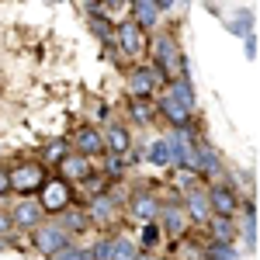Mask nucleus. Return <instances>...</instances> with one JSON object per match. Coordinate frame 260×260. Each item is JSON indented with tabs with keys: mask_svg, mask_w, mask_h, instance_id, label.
<instances>
[{
	"mask_svg": "<svg viewBox=\"0 0 260 260\" xmlns=\"http://www.w3.org/2000/svg\"><path fill=\"white\" fill-rule=\"evenodd\" d=\"M7 180H11V191L31 194V191H39L42 184H45V167L42 163H21V167H14L7 174Z\"/></svg>",
	"mask_w": 260,
	"mask_h": 260,
	"instance_id": "nucleus-2",
	"label": "nucleus"
},
{
	"mask_svg": "<svg viewBox=\"0 0 260 260\" xmlns=\"http://www.w3.org/2000/svg\"><path fill=\"white\" fill-rule=\"evenodd\" d=\"M77 149H80V156L87 160V156H98V153H104V136H101L98 128H80L77 132Z\"/></svg>",
	"mask_w": 260,
	"mask_h": 260,
	"instance_id": "nucleus-10",
	"label": "nucleus"
},
{
	"mask_svg": "<svg viewBox=\"0 0 260 260\" xmlns=\"http://www.w3.org/2000/svg\"><path fill=\"white\" fill-rule=\"evenodd\" d=\"M153 56H156V66H153L156 77H167V80L174 83V80H180V77L187 73L184 56H180V45H177V39H174L170 31L156 35V42H153Z\"/></svg>",
	"mask_w": 260,
	"mask_h": 260,
	"instance_id": "nucleus-1",
	"label": "nucleus"
},
{
	"mask_svg": "<svg viewBox=\"0 0 260 260\" xmlns=\"http://www.w3.org/2000/svg\"><path fill=\"white\" fill-rule=\"evenodd\" d=\"M42 215H45V212H42L39 201L24 198V201H18L14 212H11V225H21V229H31V233H35V229L42 225Z\"/></svg>",
	"mask_w": 260,
	"mask_h": 260,
	"instance_id": "nucleus-5",
	"label": "nucleus"
},
{
	"mask_svg": "<svg viewBox=\"0 0 260 260\" xmlns=\"http://www.w3.org/2000/svg\"><path fill=\"white\" fill-rule=\"evenodd\" d=\"M163 225H167L170 236H180V233L191 225V219H187V212H184L180 205H167V208H163Z\"/></svg>",
	"mask_w": 260,
	"mask_h": 260,
	"instance_id": "nucleus-13",
	"label": "nucleus"
},
{
	"mask_svg": "<svg viewBox=\"0 0 260 260\" xmlns=\"http://www.w3.org/2000/svg\"><path fill=\"white\" fill-rule=\"evenodd\" d=\"M11 191V180H7V170H0V194Z\"/></svg>",
	"mask_w": 260,
	"mask_h": 260,
	"instance_id": "nucleus-31",
	"label": "nucleus"
},
{
	"mask_svg": "<svg viewBox=\"0 0 260 260\" xmlns=\"http://www.w3.org/2000/svg\"><path fill=\"white\" fill-rule=\"evenodd\" d=\"M205 198H208V212H215L219 219H229L236 212V194L229 187H212V194H205Z\"/></svg>",
	"mask_w": 260,
	"mask_h": 260,
	"instance_id": "nucleus-8",
	"label": "nucleus"
},
{
	"mask_svg": "<svg viewBox=\"0 0 260 260\" xmlns=\"http://www.w3.org/2000/svg\"><path fill=\"white\" fill-rule=\"evenodd\" d=\"M87 257L90 260H111V240H101L94 250H87Z\"/></svg>",
	"mask_w": 260,
	"mask_h": 260,
	"instance_id": "nucleus-24",
	"label": "nucleus"
},
{
	"mask_svg": "<svg viewBox=\"0 0 260 260\" xmlns=\"http://www.w3.org/2000/svg\"><path fill=\"white\" fill-rule=\"evenodd\" d=\"M104 149H108L111 156H125V153L132 149V136H128V128L111 125V128H108V136H104Z\"/></svg>",
	"mask_w": 260,
	"mask_h": 260,
	"instance_id": "nucleus-11",
	"label": "nucleus"
},
{
	"mask_svg": "<svg viewBox=\"0 0 260 260\" xmlns=\"http://www.w3.org/2000/svg\"><path fill=\"white\" fill-rule=\"evenodd\" d=\"M180 208L187 212V219H198V222L208 219V198H205L201 191H191V194H187V201H184Z\"/></svg>",
	"mask_w": 260,
	"mask_h": 260,
	"instance_id": "nucleus-17",
	"label": "nucleus"
},
{
	"mask_svg": "<svg viewBox=\"0 0 260 260\" xmlns=\"http://www.w3.org/2000/svg\"><path fill=\"white\" fill-rule=\"evenodd\" d=\"M156 87H160V77H156L149 66H136V70L128 73V90H132L136 101H146Z\"/></svg>",
	"mask_w": 260,
	"mask_h": 260,
	"instance_id": "nucleus-7",
	"label": "nucleus"
},
{
	"mask_svg": "<svg viewBox=\"0 0 260 260\" xmlns=\"http://www.w3.org/2000/svg\"><path fill=\"white\" fill-rule=\"evenodd\" d=\"M132 111H136V118H139V121H153V111H149V104H146V101H136V104H132Z\"/></svg>",
	"mask_w": 260,
	"mask_h": 260,
	"instance_id": "nucleus-27",
	"label": "nucleus"
},
{
	"mask_svg": "<svg viewBox=\"0 0 260 260\" xmlns=\"http://www.w3.org/2000/svg\"><path fill=\"white\" fill-rule=\"evenodd\" d=\"M118 45H121V52L128 56V59H136V56H142V49H146V31H142L139 24H132V21H125L118 31Z\"/></svg>",
	"mask_w": 260,
	"mask_h": 260,
	"instance_id": "nucleus-6",
	"label": "nucleus"
},
{
	"mask_svg": "<svg viewBox=\"0 0 260 260\" xmlns=\"http://www.w3.org/2000/svg\"><path fill=\"white\" fill-rule=\"evenodd\" d=\"M52 260H90L87 257V250H77V246H66V250H59Z\"/></svg>",
	"mask_w": 260,
	"mask_h": 260,
	"instance_id": "nucleus-25",
	"label": "nucleus"
},
{
	"mask_svg": "<svg viewBox=\"0 0 260 260\" xmlns=\"http://www.w3.org/2000/svg\"><path fill=\"white\" fill-rule=\"evenodd\" d=\"M149 160L156 163L160 170H167V167H174V156H170V146H167V139H156L153 146H149Z\"/></svg>",
	"mask_w": 260,
	"mask_h": 260,
	"instance_id": "nucleus-20",
	"label": "nucleus"
},
{
	"mask_svg": "<svg viewBox=\"0 0 260 260\" xmlns=\"http://www.w3.org/2000/svg\"><path fill=\"white\" fill-rule=\"evenodd\" d=\"M111 260H139V246L132 240H111Z\"/></svg>",
	"mask_w": 260,
	"mask_h": 260,
	"instance_id": "nucleus-21",
	"label": "nucleus"
},
{
	"mask_svg": "<svg viewBox=\"0 0 260 260\" xmlns=\"http://www.w3.org/2000/svg\"><path fill=\"white\" fill-rule=\"evenodd\" d=\"M156 212H160V201L153 198V194H136V198H132V215L153 222V215H156Z\"/></svg>",
	"mask_w": 260,
	"mask_h": 260,
	"instance_id": "nucleus-18",
	"label": "nucleus"
},
{
	"mask_svg": "<svg viewBox=\"0 0 260 260\" xmlns=\"http://www.w3.org/2000/svg\"><path fill=\"white\" fill-rule=\"evenodd\" d=\"M87 222H90V219H87V212H80V208H62L56 225L70 236V233H77V229H87Z\"/></svg>",
	"mask_w": 260,
	"mask_h": 260,
	"instance_id": "nucleus-15",
	"label": "nucleus"
},
{
	"mask_svg": "<svg viewBox=\"0 0 260 260\" xmlns=\"http://www.w3.org/2000/svg\"><path fill=\"white\" fill-rule=\"evenodd\" d=\"M31 240H35V250H39L42 257H49V260L56 257L59 250H66V246H70V236L62 233L56 222H49V225H39Z\"/></svg>",
	"mask_w": 260,
	"mask_h": 260,
	"instance_id": "nucleus-3",
	"label": "nucleus"
},
{
	"mask_svg": "<svg viewBox=\"0 0 260 260\" xmlns=\"http://www.w3.org/2000/svg\"><path fill=\"white\" fill-rule=\"evenodd\" d=\"M156 240H160V229H156L153 222H146V229H142V243H146V246H153Z\"/></svg>",
	"mask_w": 260,
	"mask_h": 260,
	"instance_id": "nucleus-28",
	"label": "nucleus"
},
{
	"mask_svg": "<svg viewBox=\"0 0 260 260\" xmlns=\"http://www.w3.org/2000/svg\"><path fill=\"white\" fill-rule=\"evenodd\" d=\"M212 236H215V243H225L229 246V240H233V222L212 215Z\"/></svg>",
	"mask_w": 260,
	"mask_h": 260,
	"instance_id": "nucleus-22",
	"label": "nucleus"
},
{
	"mask_svg": "<svg viewBox=\"0 0 260 260\" xmlns=\"http://www.w3.org/2000/svg\"><path fill=\"white\" fill-rule=\"evenodd\" d=\"M4 246H7V243H4V240H0V250H4Z\"/></svg>",
	"mask_w": 260,
	"mask_h": 260,
	"instance_id": "nucleus-32",
	"label": "nucleus"
},
{
	"mask_svg": "<svg viewBox=\"0 0 260 260\" xmlns=\"http://www.w3.org/2000/svg\"><path fill=\"white\" fill-rule=\"evenodd\" d=\"M59 170H62V177H70V180H83V177H90V163L83 160L80 153H73V156H62Z\"/></svg>",
	"mask_w": 260,
	"mask_h": 260,
	"instance_id": "nucleus-14",
	"label": "nucleus"
},
{
	"mask_svg": "<svg viewBox=\"0 0 260 260\" xmlns=\"http://www.w3.org/2000/svg\"><path fill=\"white\" fill-rule=\"evenodd\" d=\"M160 111H163V118L170 121L177 132H187V125H191V111H187L184 104H177V101L167 94V98L160 101Z\"/></svg>",
	"mask_w": 260,
	"mask_h": 260,
	"instance_id": "nucleus-9",
	"label": "nucleus"
},
{
	"mask_svg": "<svg viewBox=\"0 0 260 260\" xmlns=\"http://www.w3.org/2000/svg\"><path fill=\"white\" fill-rule=\"evenodd\" d=\"M62 156H66V146H62V142H52V146H45V160L62 163Z\"/></svg>",
	"mask_w": 260,
	"mask_h": 260,
	"instance_id": "nucleus-26",
	"label": "nucleus"
},
{
	"mask_svg": "<svg viewBox=\"0 0 260 260\" xmlns=\"http://www.w3.org/2000/svg\"><path fill=\"white\" fill-rule=\"evenodd\" d=\"M208 260H236V253H233V246H225V243H212V246H208Z\"/></svg>",
	"mask_w": 260,
	"mask_h": 260,
	"instance_id": "nucleus-23",
	"label": "nucleus"
},
{
	"mask_svg": "<svg viewBox=\"0 0 260 260\" xmlns=\"http://www.w3.org/2000/svg\"><path fill=\"white\" fill-rule=\"evenodd\" d=\"M42 212H62V208H70V184L66 180H45L42 184Z\"/></svg>",
	"mask_w": 260,
	"mask_h": 260,
	"instance_id": "nucleus-4",
	"label": "nucleus"
},
{
	"mask_svg": "<svg viewBox=\"0 0 260 260\" xmlns=\"http://www.w3.org/2000/svg\"><path fill=\"white\" fill-rule=\"evenodd\" d=\"M156 21H160L156 0H139V4H132V24H139V28H156Z\"/></svg>",
	"mask_w": 260,
	"mask_h": 260,
	"instance_id": "nucleus-12",
	"label": "nucleus"
},
{
	"mask_svg": "<svg viewBox=\"0 0 260 260\" xmlns=\"http://www.w3.org/2000/svg\"><path fill=\"white\" fill-rule=\"evenodd\" d=\"M11 229H14V225H11V215H7V212H0V240H4Z\"/></svg>",
	"mask_w": 260,
	"mask_h": 260,
	"instance_id": "nucleus-29",
	"label": "nucleus"
},
{
	"mask_svg": "<svg viewBox=\"0 0 260 260\" xmlns=\"http://www.w3.org/2000/svg\"><path fill=\"white\" fill-rule=\"evenodd\" d=\"M170 98L177 101V104H184L187 111L194 108V90H191V83H187V77H180V80L170 83Z\"/></svg>",
	"mask_w": 260,
	"mask_h": 260,
	"instance_id": "nucleus-19",
	"label": "nucleus"
},
{
	"mask_svg": "<svg viewBox=\"0 0 260 260\" xmlns=\"http://www.w3.org/2000/svg\"><path fill=\"white\" fill-rule=\"evenodd\" d=\"M111 215H115V201H111V194H98V198H90L87 219H94V222H108Z\"/></svg>",
	"mask_w": 260,
	"mask_h": 260,
	"instance_id": "nucleus-16",
	"label": "nucleus"
},
{
	"mask_svg": "<svg viewBox=\"0 0 260 260\" xmlns=\"http://www.w3.org/2000/svg\"><path fill=\"white\" fill-rule=\"evenodd\" d=\"M246 56H250V59H253V56H257V39H253V35H250V39H246Z\"/></svg>",
	"mask_w": 260,
	"mask_h": 260,
	"instance_id": "nucleus-30",
	"label": "nucleus"
}]
</instances>
